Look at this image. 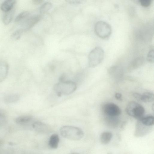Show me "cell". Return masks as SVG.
Here are the masks:
<instances>
[{"mask_svg":"<svg viewBox=\"0 0 154 154\" xmlns=\"http://www.w3.org/2000/svg\"><path fill=\"white\" fill-rule=\"evenodd\" d=\"M24 31L22 28L16 30L12 34V38L16 40L19 39Z\"/></svg>","mask_w":154,"mask_h":154,"instance_id":"22","label":"cell"},{"mask_svg":"<svg viewBox=\"0 0 154 154\" xmlns=\"http://www.w3.org/2000/svg\"><path fill=\"white\" fill-rule=\"evenodd\" d=\"M143 125L147 126H150L154 124V117L149 116L143 117L139 120Z\"/></svg>","mask_w":154,"mask_h":154,"instance_id":"17","label":"cell"},{"mask_svg":"<svg viewBox=\"0 0 154 154\" xmlns=\"http://www.w3.org/2000/svg\"><path fill=\"white\" fill-rule=\"evenodd\" d=\"M61 135L64 138L71 140H78L82 139L84 132L80 128L74 126L65 125L60 129Z\"/></svg>","mask_w":154,"mask_h":154,"instance_id":"2","label":"cell"},{"mask_svg":"<svg viewBox=\"0 0 154 154\" xmlns=\"http://www.w3.org/2000/svg\"><path fill=\"white\" fill-rule=\"evenodd\" d=\"M16 2L15 0H6L4 1L1 4L0 9L5 12L9 11L12 9Z\"/></svg>","mask_w":154,"mask_h":154,"instance_id":"11","label":"cell"},{"mask_svg":"<svg viewBox=\"0 0 154 154\" xmlns=\"http://www.w3.org/2000/svg\"><path fill=\"white\" fill-rule=\"evenodd\" d=\"M112 137V134L111 132H104L100 135V141L103 144H108L111 141Z\"/></svg>","mask_w":154,"mask_h":154,"instance_id":"13","label":"cell"},{"mask_svg":"<svg viewBox=\"0 0 154 154\" xmlns=\"http://www.w3.org/2000/svg\"><path fill=\"white\" fill-rule=\"evenodd\" d=\"M33 129L37 132L41 133H47L49 132V127L46 124L42 122L36 121L32 125Z\"/></svg>","mask_w":154,"mask_h":154,"instance_id":"9","label":"cell"},{"mask_svg":"<svg viewBox=\"0 0 154 154\" xmlns=\"http://www.w3.org/2000/svg\"><path fill=\"white\" fill-rule=\"evenodd\" d=\"M141 5L143 6L146 7L149 6L151 4V0H140L139 1Z\"/></svg>","mask_w":154,"mask_h":154,"instance_id":"25","label":"cell"},{"mask_svg":"<svg viewBox=\"0 0 154 154\" xmlns=\"http://www.w3.org/2000/svg\"><path fill=\"white\" fill-rule=\"evenodd\" d=\"M30 14V12L27 11H24L22 12L19 14L15 17V21L18 22L28 17Z\"/></svg>","mask_w":154,"mask_h":154,"instance_id":"21","label":"cell"},{"mask_svg":"<svg viewBox=\"0 0 154 154\" xmlns=\"http://www.w3.org/2000/svg\"><path fill=\"white\" fill-rule=\"evenodd\" d=\"M133 96L136 100L139 101H140L141 94L138 93H135L133 94Z\"/></svg>","mask_w":154,"mask_h":154,"instance_id":"26","label":"cell"},{"mask_svg":"<svg viewBox=\"0 0 154 154\" xmlns=\"http://www.w3.org/2000/svg\"><path fill=\"white\" fill-rule=\"evenodd\" d=\"M103 108L104 112L109 116L116 117L120 115L121 112L120 108L113 103H107L104 104Z\"/></svg>","mask_w":154,"mask_h":154,"instance_id":"6","label":"cell"},{"mask_svg":"<svg viewBox=\"0 0 154 154\" xmlns=\"http://www.w3.org/2000/svg\"><path fill=\"white\" fill-rule=\"evenodd\" d=\"M154 96L153 93L146 92L141 94L140 101L144 102H151L154 101Z\"/></svg>","mask_w":154,"mask_h":154,"instance_id":"16","label":"cell"},{"mask_svg":"<svg viewBox=\"0 0 154 154\" xmlns=\"http://www.w3.org/2000/svg\"><path fill=\"white\" fill-rule=\"evenodd\" d=\"M43 1L41 0H34L32 1L33 3L35 5H38L42 2Z\"/></svg>","mask_w":154,"mask_h":154,"instance_id":"29","label":"cell"},{"mask_svg":"<svg viewBox=\"0 0 154 154\" xmlns=\"http://www.w3.org/2000/svg\"><path fill=\"white\" fill-rule=\"evenodd\" d=\"M33 118L29 116H23L17 117L15 119L16 122L18 124L23 125L29 123L32 120Z\"/></svg>","mask_w":154,"mask_h":154,"instance_id":"14","label":"cell"},{"mask_svg":"<svg viewBox=\"0 0 154 154\" xmlns=\"http://www.w3.org/2000/svg\"><path fill=\"white\" fill-rule=\"evenodd\" d=\"M9 70V65L5 61L0 62V83L6 78Z\"/></svg>","mask_w":154,"mask_h":154,"instance_id":"10","label":"cell"},{"mask_svg":"<svg viewBox=\"0 0 154 154\" xmlns=\"http://www.w3.org/2000/svg\"><path fill=\"white\" fill-rule=\"evenodd\" d=\"M79 154L78 153H76V152H73V153H71L70 154Z\"/></svg>","mask_w":154,"mask_h":154,"instance_id":"30","label":"cell"},{"mask_svg":"<svg viewBox=\"0 0 154 154\" xmlns=\"http://www.w3.org/2000/svg\"><path fill=\"white\" fill-rule=\"evenodd\" d=\"M149 126H145L142 124L139 121L137 122L136 127L134 135L136 137H143L149 132Z\"/></svg>","mask_w":154,"mask_h":154,"instance_id":"8","label":"cell"},{"mask_svg":"<svg viewBox=\"0 0 154 154\" xmlns=\"http://www.w3.org/2000/svg\"><path fill=\"white\" fill-rule=\"evenodd\" d=\"M147 60L150 62H154V50L153 49L150 50L147 54Z\"/></svg>","mask_w":154,"mask_h":154,"instance_id":"24","label":"cell"},{"mask_svg":"<svg viewBox=\"0 0 154 154\" xmlns=\"http://www.w3.org/2000/svg\"><path fill=\"white\" fill-rule=\"evenodd\" d=\"M41 17L38 15L29 17L23 23L22 29L24 30L30 29L40 20Z\"/></svg>","mask_w":154,"mask_h":154,"instance_id":"7","label":"cell"},{"mask_svg":"<svg viewBox=\"0 0 154 154\" xmlns=\"http://www.w3.org/2000/svg\"><path fill=\"white\" fill-rule=\"evenodd\" d=\"M77 85L72 81H59L54 86V89L58 96L70 95L73 93L77 88Z\"/></svg>","mask_w":154,"mask_h":154,"instance_id":"1","label":"cell"},{"mask_svg":"<svg viewBox=\"0 0 154 154\" xmlns=\"http://www.w3.org/2000/svg\"><path fill=\"white\" fill-rule=\"evenodd\" d=\"M95 32L100 38H106L110 35L112 32L111 26L107 22L100 20L97 22L94 26Z\"/></svg>","mask_w":154,"mask_h":154,"instance_id":"5","label":"cell"},{"mask_svg":"<svg viewBox=\"0 0 154 154\" xmlns=\"http://www.w3.org/2000/svg\"><path fill=\"white\" fill-rule=\"evenodd\" d=\"M14 11L13 9L8 12H5L2 18L3 23L7 25L9 24L13 18Z\"/></svg>","mask_w":154,"mask_h":154,"instance_id":"15","label":"cell"},{"mask_svg":"<svg viewBox=\"0 0 154 154\" xmlns=\"http://www.w3.org/2000/svg\"><path fill=\"white\" fill-rule=\"evenodd\" d=\"M104 56L103 49L100 47L94 48L88 56V63L91 67H94L99 64L103 60Z\"/></svg>","mask_w":154,"mask_h":154,"instance_id":"4","label":"cell"},{"mask_svg":"<svg viewBox=\"0 0 154 154\" xmlns=\"http://www.w3.org/2000/svg\"><path fill=\"white\" fill-rule=\"evenodd\" d=\"M19 99V96L15 94H10L5 97V101L8 103H14L17 102Z\"/></svg>","mask_w":154,"mask_h":154,"instance_id":"18","label":"cell"},{"mask_svg":"<svg viewBox=\"0 0 154 154\" xmlns=\"http://www.w3.org/2000/svg\"><path fill=\"white\" fill-rule=\"evenodd\" d=\"M52 6V4L50 2L44 3L40 7L39 11L40 14H44L47 12L51 8Z\"/></svg>","mask_w":154,"mask_h":154,"instance_id":"20","label":"cell"},{"mask_svg":"<svg viewBox=\"0 0 154 154\" xmlns=\"http://www.w3.org/2000/svg\"><path fill=\"white\" fill-rule=\"evenodd\" d=\"M6 116L4 112L0 109V127L4 125L6 121Z\"/></svg>","mask_w":154,"mask_h":154,"instance_id":"23","label":"cell"},{"mask_svg":"<svg viewBox=\"0 0 154 154\" xmlns=\"http://www.w3.org/2000/svg\"><path fill=\"white\" fill-rule=\"evenodd\" d=\"M145 59L143 56H139L134 59L131 62V66L132 67L139 66L143 64Z\"/></svg>","mask_w":154,"mask_h":154,"instance_id":"19","label":"cell"},{"mask_svg":"<svg viewBox=\"0 0 154 154\" xmlns=\"http://www.w3.org/2000/svg\"><path fill=\"white\" fill-rule=\"evenodd\" d=\"M71 4H79L82 2V1L81 0H72L68 1Z\"/></svg>","mask_w":154,"mask_h":154,"instance_id":"28","label":"cell"},{"mask_svg":"<svg viewBox=\"0 0 154 154\" xmlns=\"http://www.w3.org/2000/svg\"><path fill=\"white\" fill-rule=\"evenodd\" d=\"M125 111L130 116L138 120L144 116L145 109L140 104L135 101L130 102L127 105Z\"/></svg>","mask_w":154,"mask_h":154,"instance_id":"3","label":"cell"},{"mask_svg":"<svg viewBox=\"0 0 154 154\" xmlns=\"http://www.w3.org/2000/svg\"><path fill=\"white\" fill-rule=\"evenodd\" d=\"M115 98L117 100H122V94L119 93H116L115 95Z\"/></svg>","mask_w":154,"mask_h":154,"instance_id":"27","label":"cell"},{"mask_svg":"<svg viewBox=\"0 0 154 154\" xmlns=\"http://www.w3.org/2000/svg\"><path fill=\"white\" fill-rule=\"evenodd\" d=\"M59 142V138L58 135L56 134H53L49 138L48 145L52 149H56L58 146Z\"/></svg>","mask_w":154,"mask_h":154,"instance_id":"12","label":"cell"}]
</instances>
